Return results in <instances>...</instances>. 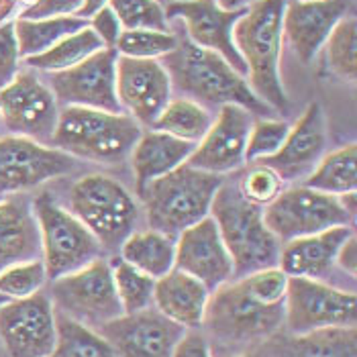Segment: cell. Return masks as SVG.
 <instances>
[{"label": "cell", "instance_id": "6da1fadb", "mask_svg": "<svg viewBox=\"0 0 357 357\" xmlns=\"http://www.w3.org/2000/svg\"><path fill=\"white\" fill-rule=\"evenodd\" d=\"M172 90L190 98L204 109L239 105L253 116H268L272 109L249 88L245 76L235 72L219 54L194 45L186 35H178L174 52L162 57Z\"/></svg>", "mask_w": 357, "mask_h": 357}, {"label": "cell", "instance_id": "7a4b0ae2", "mask_svg": "<svg viewBox=\"0 0 357 357\" xmlns=\"http://www.w3.org/2000/svg\"><path fill=\"white\" fill-rule=\"evenodd\" d=\"M286 0H255L233 27V43L245 63L251 92L272 110L288 112V96L282 84Z\"/></svg>", "mask_w": 357, "mask_h": 357}, {"label": "cell", "instance_id": "3957f363", "mask_svg": "<svg viewBox=\"0 0 357 357\" xmlns=\"http://www.w3.org/2000/svg\"><path fill=\"white\" fill-rule=\"evenodd\" d=\"M220 184V176L188 164L149 182L137 192L147 227L176 239L182 231L211 215Z\"/></svg>", "mask_w": 357, "mask_h": 357}, {"label": "cell", "instance_id": "277c9868", "mask_svg": "<svg viewBox=\"0 0 357 357\" xmlns=\"http://www.w3.org/2000/svg\"><path fill=\"white\" fill-rule=\"evenodd\" d=\"M141 131V125L127 112L63 107L50 145L72 158L119 164L131 155Z\"/></svg>", "mask_w": 357, "mask_h": 357}, {"label": "cell", "instance_id": "5b68a950", "mask_svg": "<svg viewBox=\"0 0 357 357\" xmlns=\"http://www.w3.org/2000/svg\"><path fill=\"white\" fill-rule=\"evenodd\" d=\"M211 217L233 261V280L278 266L280 241L264 222V208L245 200L235 182H225L215 194Z\"/></svg>", "mask_w": 357, "mask_h": 357}, {"label": "cell", "instance_id": "8992f818", "mask_svg": "<svg viewBox=\"0 0 357 357\" xmlns=\"http://www.w3.org/2000/svg\"><path fill=\"white\" fill-rule=\"evenodd\" d=\"M202 327L222 349L253 347L284 327V304L261 303L235 278L211 292Z\"/></svg>", "mask_w": 357, "mask_h": 357}, {"label": "cell", "instance_id": "52a82bcc", "mask_svg": "<svg viewBox=\"0 0 357 357\" xmlns=\"http://www.w3.org/2000/svg\"><path fill=\"white\" fill-rule=\"evenodd\" d=\"M70 213L98 239L105 251H119L137 231L141 206L119 180L105 174H88L70 186Z\"/></svg>", "mask_w": 357, "mask_h": 357}, {"label": "cell", "instance_id": "ba28073f", "mask_svg": "<svg viewBox=\"0 0 357 357\" xmlns=\"http://www.w3.org/2000/svg\"><path fill=\"white\" fill-rule=\"evenodd\" d=\"M31 202L39 227L41 259L50 280L72 274L102 257L105 249L98 239L70 213V208L57 204L47 192L39 194Z\"/></svg>", "mask_w": 357, "mask_h": 357}, {"label": "cell", "instance_id": "9c48e42d", "mask_svg": "<svg viewBox=\"0 0 357 357\" xmlns=\"http://www.w3.org/2000/svg\"><path fill=\"white\" fill-rule=\"evenodd\" d=\"M50 298L57 312L92 329L123 314L112 282V268L105 257L52 280Z\"/></svg>", "mask_w": 357, "mask_h": 357}, {"label": "cell", "instance_id": "30bf717a", "mask_svg": "<svg viewBox=\"0 0 357 357\" xmlns=\"http://www.w3.org/2000/svg\"><path fill=\"white\" fill-rule=\"evenodd\" d=\"M354 220L339 202V196L319 192L308 186L284 188L264 208V222L280 243L314 235Z\"/></svg>", "mask_w": 357, "mask_h": 357}, {"label": "cell", "instance_id": "8fae6325", "mask_svg": "<svg viewBox=\"0 0 357 357\" xmlns=\"http://www.w3.org/2000/svg\"><path fill=\"white\" fill-rule=\"evenodd\" d=\"M357 296L310 278H288L284 325L290 335L329 327H356Z\"/></svg>", "mask_w": 357, "mask_h": 357}, {"label": "cell", "instance_id": "7c38bea8", "mask_svg": "<svg viewBox=\"0 0 357 357\" xmlns=\"http://www.w3.org/2000/svg\"><path fill=\"white\" fill-rule=\"evenodd\" d=\"M76 158L21 135L0 139V196L23 194L72 174Z\"/></svg>", "mask_w": 357, "mask_h": 357}, {"label": "cell", "instance_id": "4fadbf2b", "mask_svg": "<svg viewBox=\"0 0 357 357\" xmlns=\"http://www.w3.org/2000/svg\"><path fill=\"white\" fill-rule=\"evenodd\" d=\"M55 339V308L45 292L0 306V345L6 357H47Z\"/></svg>", "mask_w": 357, "mask_h": 357}, {"label": "cell", "instance_id": "5bb4252c", "mask_svg": "<svg viewBox=\"0 0 357 357\" xmlns=\"http://www.w3.org/2000/svg\"><path fill=\"white\" fill-rule=\"evenodd\" d=\"M59 109L54 92L33 72H19L0 90V121L13 135L50 143Z\"/></svg>", "mask_w": 357, "mask_h": 357}, {"label": "cell", "instance_id": "9a60e30c", "mask_svg": "<svg viewBox=\"0 0 357 357\" xmlns=\"http://www.w3.org/2000/svg\"><path fill=\"white\" fill-rule=\"evenodd\" d=\"M116 50H98L84 61L50 74V88L63 107L123 112L116 98Z\"/></svg>", "mask_w": 357, "mask_h": 357}, {"label": "cell", "instance_id": "2e32d148", "mask_svg": "<svg viewBox=\"0 0 357 357\" xmlns=\"http://www.w3.org/2000/svg\"><path fill=\"white\" fill-rule=\"evenodd\" d=\"M243 10H225L215 0H172L165 6V17L167 21H182L194 45L219 54L235 72L245 76V63L233 43V27Z\"/></svg>", "mask_w": 357, "mask_h": 357}, {"label": "cell", "instance_id": "e0dca14e", "mask_svg": "<svg viewBox=\"0 0 357 357\" xmlns=\"http://www.w3.org/2000/svg\"><path fill=\"white\" fill-rule=\"evenodd\" d=\"M119 357H172L186 329L165 319L153 306L121 314L98 327Z\"/></svg>", "mask_w": 357, "mask_h": 357}, {"label": "cell", "instance_id": "ac0fdd59", "mask_svg": "<svg viewBox=\"0 0 357 357\" xmlns=\"http://www.w3.org/2000/svg\"><path fill=\"white\" fill-rule=\"evenodd\" d=\"M116 98L123 112L151 127L172 98V82L160 59L116 57Z\"/></svg>", "mask_w": 357, "mask_h": 357}, {"label": "cell", "instance_id": "d6986e66", "mask_svg": "<svg viewBox=\"0 0 357 357\" xmlns=\"http://www.w3.org/2000/svg\"><path fill=\"white\" fill-rule=\"evenodd\" d=\"M251 125L253 114L248 109L239 105H222L186 164L217 176L243 167Z\"/></svg>", "mask_w": 357, "mask_h": 357}, {"label": "cell", "instance_id": "ffe728a7", "mask_svg": "<svg viewBox=\"0 0 357 357\" xmlns=\"http://www.w3.org/2000/svg\"><path fill=\"white\" fill-rule=\"evenodd\" d=\"M174 268L200 280L211 292L233 280L231 255L211 215L176 237Z\"/></svg>", "mask_w": 357, "mask_h": 357}, {"label": "cell", "instance_id": "44dd1931", "mask_svg": "<svg viewBox=\"0 0 357 357\" xmlns=\"http://www.w3.org/2000/svg\"><path fill=\"white\" fill-rule=\"evenodd\" d=\"M351 6V0H286L284 39L303 63L312 61L323 50L331 31L349 15Z\"/></svg>", "mask_w": 357, "mask_h": 357}, {"label": "cell", "instance_id": "7402d4cb", "mask_svg": "<svg viewBox=\"0 0 357 357\" xmlns=\"http://www.w3.org/2000/svg\"><path fill=\"white\" fill-rule=\"evenodd\" d=\"M329 127L325 110L319 102H310L301 119L288 129V135L280 151L264 160L272 165L284 180L308 176L327 153Z\"/></svg>", "mask_w": 357, "mask_h": 357}, {"label": "cell", "instance_id": "603a6c76", "mask_svg": "<svg viewBox=\"0 0 357 357\" xmlns=\"http://www.w3.org/2000/svg\"><path fill=\"white\" fill-rule=\"evenodd\" d=\"M354 233V225H341L314 235L284 241L280 245L278 268L288 278L321 280L329 274L339 249Z\"/></svg>", "mask_w": 357, "mask_h": 357}, {"label": "cell", "instance_id": "cb8c5ba5", "mask_svg": "<svg viewBox=\"0 0 357 357\" xmlns=\"http://www.w3.org/2000/svg\"><path fill=\"white\" fill-rule=\"evenodd\" d=\"M211 290L190 274L174 268L155 280L153 308L186 331L202 327Z\"/></svg>", "mask_w": 357, "mask_h": 357}, {"label": "cell", "instance_id": "d4e9b609", "mask_svg": "<svg viewBox=\"0 0 357 357\" xmlns=\"http://www.w3.org/2000/svg\"><path fill=\"white\" fill-rule=\"evenodd\" d=\"M39 257L41 241L33 202L25 196L0 198V272Z\"/></svg>", "mask_w": 357, "mask_h": 357}, {"label": "cell", "instance_id": "484cf974", "mask_svg": "<svg viewBox=\"0 0 357 357\" xmlns=\"http://www.w3.org/2000/svg\"><path fill=\"white\" fill-rule=\"evenodd\" d=\"M196 143H188L167 133L149 129L141 131L135 147L131 149V169L135 176L137 192L149 182L184 165L192 155Z\"/></svg>", "mask_w": 357, "mask_h": 357}, {"label": "cell", "instance_id": "4316f807", "mask_svg": "<svg viewBox=\"0 0 357 357\" xmlns=\"http://www.w3.org/2000/svg\"><path fill=\"white\" fill-rule=\"evenodd\" d=\"M272 357H357L356 327H329L280 339Z\"/></svg>", "mask_w": 357, "mask_h": 357}, {"label": "cell", "instance_id": "83f0119b", "mask_svg": "<svg viewBox=\"0 0 357 357\" xmlns=\"http://www.w3.org/2000/svg\"><path fill=\"white\" fill-rule=\"evenodd\" d=\"M119 253L123 261L158 280L174 270L176 239L147 227L143 231H133L119 248Z\"/></svg>", "mask_w": 357, "mask_h": 357}, {"label": "cell", "instance_id": "f1b7e54d", "mask_svg": "<svg viewBox=\"0 0 357 357\" xmlns=\"http://www.w3.org/2000/svg\"><path fill=\"white\" fill-rule=\"evenodd\" d=\"M15 35L23 59L43 54L59 43L63 37L88 27L82 17H52V19H15Z\"/></svg>", "mask_w": 357, "mask_h": 357}, {"label": "cell", "instance_id": "f546056e", "mask_svg": "<svg viewBox=\"0 0 357 357\" xmlns=\"http://www.w3.org/2000/svg\"><path fill=\"white\" fill-rule=\"evenodd\" d=\"M303 186H308L319 192L341 196L356 192L357 188V145H343L317 164V167L306 176Z\"/></svg>", "mask_w": 357, "mask_h": 357}, {"label": "cell", "instance_id": "4dcf8cb0", "mask_svg": "<svg viewBox=\"0 0 357 357\" xmlns=\"http://www.w3.org/2000/svg\"><path fill=\"white\" fill-rule=\"evenodd\" d=\"M213 119L215 116L211 114V110L204 109L202 105L194 102L190 98L178 96V98H169V102L165 105V109L160 112V116L149 129L162 131L188 143H198L211 129Z\"/></svg>", "mask_w": 357, "mask_h": 357}, {"label": "cell", "instance_id": "1f68e13d", "mask_svg": "<svg viewBox=\"0 0 357 357\" xmlns=\"http://www.w3.org/2000/svg\"><path fill=\"white\" fill-rule=\"evenodd\" d=\"M57 339L47 357H119L109 341L92 327L55 310Z\"/></svg>", "mask_w": 357, "mask_h": 357}, {"label": "cell", "instance_id": "d6a6232c", "mask_svg": "<svg viewBox=\"0 0 357 357\" xmlns=\"http://www.w3.org/2000/svg\"><path fill=\"white\" fill-rule=\"evenodd\" d=\"M98 50H105L102 41L96 37V33L92 29L84 27L76 33H72V35H68V37H63L59 43H55L52 50L27 57L25 63L35 68V70L54 74V72H61V70H68V68L80 63L86 57L96 54Z\"/></svg>", "mask_w": 357, "mask_h": 357}, {"label": "cell", "instance_id": "836d02e7", "mask_svg": "<svg viewBox=\"0 0 357 357\" xmlns=\"http://www.w3.org/2000/svg\"><path fill=\"white\" fill-rule=\"evenodd\" d=\"M110 268H112V282L123 314H131L153 306V288H155L153 278L135 270L121 257L112 259Z\"/></svg>", "mask_w": 357, "mask_h": 357}, {"label": "cell", "instance_id": "e575fe53", "mask_svg": "<svg viewBox=\"0 0 357 357\" xmlns=\"http://www.w3.org/2000/svg\"><path fill=\"white\" fill-rule=\"evenodd\" d=\"M325 55L329 70L349 82L357 78V21L356 17L347 15L341 19L325 41Z\"/></svg>", "mask_w": 357, "mask_h": 357}, {"label": "cell", "instance_id": "d590c367", "mask_svg": "<svg viewBox=\"0 0 357 357\" xmlns=\"http://www.w3.org/2000/svg\"><path fill=\"white\" fill-rule=\"evenodd\" d=\"M178 45V33L169 31H151V29H135L123 31L114 50L119 55L135 57V59H160Z\"/></svg>", "mask_w": 357, "mask_h": 357}, {"label": "cell", "instance_id": "8d00e7d4", "mask_svg": "<svg viewBox=\"0 0 357 357\" xmlns=\"http://www.w3.org/2000/svg\"><path fill=\"white\" fill-rule=\"evenodd\" d=\"M239 194L251 204L266 208L278 194L286 188V180L275 172L272 165L264 162H253L235 182Z\"/></svg>", "mask_w": 357, "mask_h": 357}, {"label": "cell", "instance_id": "74e56055", "mask_svg": "<svg viewBox=\"0 0 357 357\" xmlns=\"http://www.w3.org/2000/svg\"><path fill=\"white\" fill-rule=\"evenodd\" d=\"M47 280L50 278H47L45 264L41 257L21 261L0 272V294L8 301L29 298L41 292Z\"/></svg>", "mask_w": 357, "mask_h": 357}, {"label": "cell", "instance_id": "f35d334b", "mask_svg": "<svg viewBox=\"0 0 357 357\" xmlns=\"http://www.w3.org/2000/svg\"><path fill=\"white\" fill-rule=\"evenodd\" d=\"M109 6L121 21L123 31H169L164 4L158 0H109Z\"/></svg>", "mask_w": 357, "mask_h": 357}, {"label": "cell", "instance_id": "ab89813d", "mask_svg": "<svg viewBox=\"0 0 357 357\" xmlns=\"http://www.w3.org/2000/svg\"><path fill=\"white\" fill-rule=\"evenodd\" d=\"M288 129H290L288 123L278 121V119H268V116L253 119L248 145H245V162L249 164L264 162L275 155L286 141Z\"/></svg>", "mask_w": 357, "mask_h": 357}, {"label": "cell", "instance_id": "60d3db41", "mask_svg": "<svg viewBox=\"0 0 357 357\" xmlns=\"http://www.w3.org/2000/svg\"><path fill=\"white\" fill-rule=\"evenodd\" d=\"M21 54H19V43L15 35V23L4 21L0 25V90L15 80V76L21 72Z\"/></svg>", "mask_w": 357, "mask_h": 357}, {"label": "cell", "instance_id": "b9f144b4", "mask_svg": "<svg viewBox=\"0 0 357 357\" xmlns=\"http://www.w3.org/2000/svg\"><path fill=\"white\" fill-rule=\"evenodd\" d=\"M82 0H35L21 13L19 19H52L78 15Z\"/></svg>", "mask_w": 357, "mask_h": 357}, {"label": "cell", "instance_id": "7bdbcfd3", "mask_svg": "<svg viewBox=\"0 0 357 357\" xmlns=\"http://www.w3.org/2000/svg\"><path fill=\"white\" fill-rule=\"evenodd\" d=\"M88 27L92 29L96 33V37L102 41L105 47L109 50H114L121 33H123V27H121V21L116 19V15L112 13L109 4L102 6L98 13H94L90 19H88Z\"/></svg>", "mask_w": 357, "mask_h": 357}, {"label": "cell", "instance_id": "ee69618b", "mask_svg": "<svg viewBox=\"0 0 357 357\" xmlns=\"http://www.w3.org/2000/svg\"><path fill=\"white\" fill-rule=\"evenodd\" d=\"M172 357H215L213 347L204 333L190 329L184 333V337L178 341Z\"/></svg>", "mask_w": 357, "mask_h": 357}, {"label": "cell", "instance_id": "f6af8a7d", "mask_svg": "<svg viewBox=\"0 0 357 357\" xmlns=\"http://www.w3.org/2000/svg\"><path fill=\"white\" fill-rule=\"evenodd\" d=\"M335 264L341 266V270H345L347 274L356 275L357 272V243H356V233L341 245Z\"/></svg>", "mask_w": 357, "mask_h": 357}, {"label": "cell", "instance_id": "bcb514c9", "mask_svg": "<svg viewBox=\"0 0 357 357\" xmlns=\"http://www.w3.org/2000/svg\"><path fill=\"white\" fill-rule=\"evenodd\" d=\"M107 4H109V0H82V6H80V10H78L76 17H82V19L88 21L94 13H98Z\"/></svg>", "mask_w": 357, "mask_h": 357}, {"label": "cell", "instance_id": "7dc6e473", "mask_svg": "<svg viewBox=\"0 0 357 357\" xmlns=\"http://www.w3.org/2000/svg\"><path fill=\"white\" fill-rule=\"evenodd\" d=\"M339 202H341V206L345 208V213L351 217V219H356V213H357V194L356 192H347V194H341L339 196Z\"/></svg>", "mask_w": 357, "mask_h": 357}, {"label": "cell", "instance_id": "c3c4849f", "mask_svg": "<svg viewBox=\"0 0 357 357\" xmlns=\"http://www.w3.org/2000/svg\"><path fill=\"white\" fill-rule=\"evenodd\" d=\"M215 2L225 10H243L249 4H253L255 0H215Z\"/></svg>", "mask_w": 357, "mask_h": 357}, {"label": "cell", "instance_id": "681fc988", "mask_svg": "<svg viewBox=\"0 0 357 357\" xmlns=\"http://www.w3.org/2000/svg\"><path fill=\"white\" fill-rule=\"evenodd\" d=\"M15 6H17V0H0V25L10 17Z\"/></svg>", "mask_w": 357, "mask_h": 357}, {"label": "cell", "instance_id": "f907efd6", "mask_svg": "<svg viewBox=\"0 0 357 357\" xmlns=\"http://www.w3.org/2000/svg\"><path fill=\"white\" fill-rule=\"evenodd\" d=\"M215 357H261L259 354H253V351H239V354H220Z\"/></svg>", "mask_w": 357, "mask_h": 357}, {"label": "cell", "instance_id": "816d5d0a", "mask_svg": "<svg viewBox=\"0 0 357 357\" xmlns=\"http://www.w3.org/2000/svg\"><path fill=\"white\" fill-rule=\"evenodd\" d=\"M6 301H8V298H4V296H2V294H0V306H2V304L6 303Z\"/></svg>", "mask_w": 357, "mask_h": 357}, {"label": "cell", "instance_id": "f5cc1de1", "mask_svg": "<svg viewBox=\"0 0 357 357\" xmlns=\"http://www.w3.org/2000/svg\"><path fill=\"white\" fill-rule=\"evenodd\" d=\"M2 356H6V354H4V349H2V345H0V357Z\"/></svg>", "mask_w": 357, "mask_h": 357}, {"label": "cell", "instance_id": "db71d44e", "mask_svg": "<svg viewBox=\"0 0 357 357\" xmlns=\"http://www.w3.org/2000/svg\"><path fill=\"white\" fill-rule=\"evenodd\" d=\"M301 2H308V0H301Z\"/></svg>", "mask_w": 357, "mask_h": 357}, {"label": "cell", "instance_id": "11a10c76", "mask_svg": "<svg viewBox=\"0 0 357 357\" xmlns=\"http://www.w3.org/2000/svg\"><path fill=\"white\" fill-rule=\"evenodd\" d=\"M158 2H164V0H158Z\"/></svg>", "mask_w": 357, "mask_h": 357}]
</instances>
